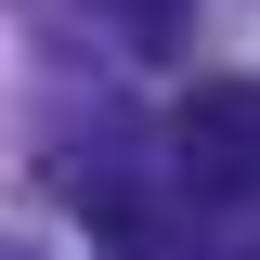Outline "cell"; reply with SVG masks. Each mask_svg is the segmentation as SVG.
<instances>
[{"label": "cell", "instance_id": "7a4b0ae2", "mask_svg": "<svg viewBox=\"0 0 260 260\" xmlns=\"http://www.w3.org/2000/svg\"><path fill=\"white\" fill-rule=\"evenodd\" d=\"M91 13H117V39H130V52H169V39L195 26V0H91Z\"/></svg>", "mask_w": 260, "mask_h": 260}, {"label": "cell", "instance_id": "6da1fadb", "mask_svg": "<svg viewBox=\"0 0 260 260\" xmlns=\"http://www.w3.org/2000/svg\"><path fill=\"white\" fill-rule=\"evenodd\" d=\"M169 156H182L195 195L260 208V78H195V91L169 104Z\"/></svg>", "mask_w": 260, "mask_h": 260}, {"label": "cell", "instance_id": "3957f363", "mask_svg": "<svg viewBox=\"0 0 260 260\" xmlns=\"http://www.w3.org/2000/svg\"><path fill=\"white\" fill-rule=\"evenodd\" d=\"M247 260H260V247H247Z\"/></svg>", "mask_w": 260, "mask_h": 260}]
</instances>
